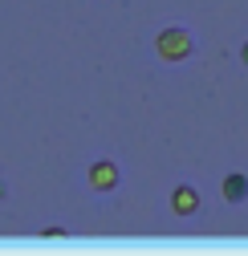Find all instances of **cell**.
Instances as JSON below:
<instances>
[{
    "mask_svg": "<svg viewBox=\"0 0 248 256\" xmlns=\"http://www.w3.org/2000/svg\"><path fill=\"white\" fill-rule=\"evenodd\" d=\"M154 53H159L163 61H188L196 41H192V28H183V24H163L159 33H154Z\"/></svg>",
    "mask_w": 248,
    "mask_h": 256,
    "instance_id": "1",
    "label": "cell"
},
{
    "mask_svg": "<svg viewBox=\"0 0 248 256\" xmlns=\"http://www.w3.org/2000/svg\"><path fill=\"white\" fill-rule=\"evenodd\" d=\"M122 183V171L114 158H94V163L86 167V187L90 191H98V196H110V191H118Z\"/></svg>",
    "mask_w": 248,
    "mask_h": 256,
    "instance_id": "2",
    "label": "cell"
},
{
    "mask_svg": "<svg viewBox=\"0 0 248 256\" xmlns=\"http://www.w3.org/2000/svg\"><path fill=\"white\" fill-rule=\"evenodd\" d=\"M171 212H175L179 220H192V216L200 212V191H196L192 183H175V191H171Z\"/></svg>",
    "mask_w": 248,
    "mask_h": 256,
    "instance_id": "3",
    "label": "cell"
},
{
    "mask_svg": "<svg viewBox=\"0 0 248 256\" xmlns=\"http://www.w3.org/2000/svg\"><path fill=\"white\" fill-rule=\"evenodd\" d=\"M220 196H224L228 204H244V200H248V175H244V171H228L224 183H220Z\"/></svg>",
    "mask_w": 248,
    "mask_h": 256,
    "instance_id": "4",
    "label": "cell"
},
{
    "mask_svg": "<svg viewBox=\"0 0 248 256\" xmlns=\"http://www.w3.org/2000/svg\"><path fill=\"white\" fill-rule=\"evenodd\" d=\"M240 61H244V66H248V41L240 45Z\"/></svg>",
    "mask_w": 248,
    "mask_h": 256,
    "instance_id": "5",
    "label": "cell"
},
{
    "mask_svg": "<svg viewBox=\"0 0 248 256\" xmlns=\"http://www.w3.org/2000/svg\"><path fill=\"white\" fill-rule=\"evenodd\" d=\"M4 196H8V183H4V179H0V200H4Z\"/></svg>",
    "mask_w": 248,
    "mask_h": 256,
    "instance_id": "6",
    "label": "cell"
}]
</instances>
